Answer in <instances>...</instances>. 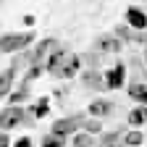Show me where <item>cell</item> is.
Returning <instances> with one entry per match:
<instances>
[{
  "label": "cell",
  "instance_id": "1",
  "mask_svg": "<svg viewBox=\"0 0 147 147\" xmlns=\"http://www.w3.org/2000/svg\"><path fill=\"white\" fill-rule=\"evenodd\" d=\"M34 42H37V34L32 29H26V32H5V34H0V55L24 53Z\"/></svg>",
  "mask_w": 147,
  "mask_h": 147
},
{
  "label": "cell",
  "instance_id": "2",
  "mask_svg": "<svg viewBox=\"0 0 147 147\" xmlns=\"http://www.w3.org/2000/svg\"><path fill=\"white\" fill-rule=\"evenodd\" d=\"M18 126H34V118L21 105H5L0 110V131H11Z\"/></svg>",
  "mask_w": 147,
  "mask_h": 147
},
{
  "label": "cell",
  "instance_id": "3",
  "mask_svg": "<svg viewBox=\"0 0 147 147\" xmlns=\"http://www.w3.org/2000/svg\"><path fill=\"white\" fill-rule=\"evenodd\" d=\"M58 47H61L58 40L45 37V40H37L29 50H24V58H26L29 66H37V63H45V61H47V55H50L53 50H58Z\"/></svg>",
  "mask_w": 147,
  "mask_h": 147
},
{
  "label": "cell",
  "instance_id": "4",
  "mask_svg": "<svg viewBox=\"0 0 147 147\" xmlns=\"http://www.w3.org/2000/svg\"><path fill=\"white\" fill-rule=\"evenodd\" d=\"M87 116L89 113H74V116H66V118H55L53 121V126H50V131L53 134H58V137H74L79 131V129L84 126V121H87Z\"/></svg>",
  "mask_w": 147,
  "mask_h": 147
},
{
  "label": "cell",
  "instance_id": "5",
  "mask_svg": "<svg viewBox=\"0 0 147 147\" xmlns=\"http://www.w3.org/2000/svg\"><path fill=\"white\" fill-rule=\"evenodd\" d=\"M89 50H95V53H110V55H118L121 50H123V42L118 40V37L110 32V34H100V37H95L92 40V47Z\"/></svg>",
  "mask_w": 147,
  "mask_h": 147
},
{
  "label": "cell",
  "instance_id": "6",
  "mask_svg": "<svg viewBox=\"0 0 147 147\" xmlns=\"http://www.w3.org/2000/svg\"><path fill=\"white\" fill-rule=\"evenodd\" d=\"M79 68H82V55L71 53V55H68V61H66L61 68H55L50 76H53V79H74V76L79 74Z\"/></svg>",
  "mask_w": 147,
  "mask_h": 147
},
{
  "label": "cell",
  "instance_id": "7",
  "mask_svg": "<svg viewBox=\"0 0 147 147\" xmlns=\"http://www.w3.org/2000/svg\"><path fill=\"white\" fill-rule=\"evenodd\" d=\"M126 84V66L113 63V68L105 71V89H121Z\"/></svg>",
  "mask_w": 147,
  "mask_h": 147
},
{
  "label": "cell",
  "instance_id": "8",
  "mask_svg": "<svg viewBox=\"0 0 147 147\" xmlns=\"http://www.w3.org/2000/svg\"><path fill=\"white\" fill-rule=\"evenodd\" d=\"M87 113H89L92 118H108V116H113V113H116V102L97 97V100H92V102L87 105Z\"/></svg>",
  "mask_w": 147,
  "mask_h": 147
},
{
  "label": "cell",
  "instance_id": "9",
  "mask_svg": "<svg viewBox=\"0 0 147 147\" xmlns=\"http://www.w3.org/2000/svg\"><path fill=\"white\" fill-rule=\"evenodd\" d=\"M82 87L84 89H95V92H102L105 89V74L100 68H89L82 74Z\"/></svg>",
  "mask_w": 147,
  "mask_h": 147
},
{
  "label": "cell",
  "instance_id": "10",
  "mask_svg": "<svg viewBox=\"0 0 147 147\" xmlns=\"http://www.w3.org/2000/svg\"><path fill=\"white\" fill-rule=\"evenodd\" d=\"M126 24L134 32H147V11H142L137 5H129L126 8Z\"/></svg>",
  "mask_w": 147,
  "mask_h": 147
},
{
  "label": "cell",
  "instance_id": "11",
  "mask_svg": "<svg viewBox=\"0 0 147 147\" xmlns=\"http://www.w3.org/2000/svg\"><path fill=\"white\" fill-rule=\"evenodd\" d=\"M126 131H129L126 126H118V129H113V131H102V134L97 137V144H95V147H118V142L123 139Z\"/></svg>",
  "mask_w": 147,
  "mask_h": 147
},
{
  "label": "cell",
  "instance_id": "12",
  "mask_svg": "<svg viewBox=\"0 0 147 147\" xmlns=\"http://www.w3.org/2000/svg\"><path fill=\"white\" fill-rule=\"evenodd\" d=\"M16 74H18V68H16V66H8L3 74H0V100H5V97L11 95V92H13Z\"/></svg>",
  "mask_w": 147,
  "mask_h": 147
},
{
  "label": "cell",
  "instance_id": "13",
  "mask_svg": "<svg viewBox=\"0 0 147 147\" xmlns=\"http://www.w3.org/2000/svg\"><path fill=\"white\" fill-rule=\"evenodd\" d=\"M26 110L32 113V118H34V121H42V118L50 113V97H47V95H42L40 100H37L34 105H29Z\"/></svg>",
  "mask_w": 147,
  "mask_h": 147
},
{
  "label": "cell",
  "instance_id": "14",
  "mask_svg": "<svg viewBox=\"0 0 147 147\" xmlns=\"http://www.w3.org/2000/svg\"><path fill=\"white\" fill-rule=\"evenodd\" d=\"M126 92H129V97H131L137 105H147V84H144V82H134V84H129Z\"/></svg>",
  "mask_w": 147,
  "mask_h": 147
},
{
  "label": "cell",
  "instance_id": "15",
  "mask_svg": "<svg viewBox=\"0 0 147 147\" xmlns=\"http://www.w3.org/2000/svg\"><path fill=\"white\" fill-rule=\"evenodd\" d=\"M29 89H32V84H26V82L13 87V92L8 95V105H21L24 100H29Z\"/></svg>",
  "mask_w": 147,
  "mask_h": 147
},
{
  "label": "cell",
  "instance_id": "16",
  "mask_svg": "<svg viewBox=\"0 0 147 147\" xmlns=\"http://www.w3.org/2000/svg\"><path fill=\"white\" fill-rule=\"evenodd\" d=\"M71 144H76V147H95L97 144V137L89 134V131H84V129H79V131L71 137Z\"/></svg>",
  "mask_w": 147,
  "mask_h": 147
},
{
  "label": "cell",
  "instance_id": "17",
  "mask_svg": "<svg viewBox=\"0 0 147 147\" xmlns=\"http://www.w3.org/2000/svg\"><path fill=\"white\" fill-rule=\"evenodd\" d=\"M121 142H123L126 147H142V144H144V134L139 131V129H129Z\"/></svg>",
  "mask_w": 147,
  "mask_h": 147
},
{
  "label": "cell",
  "instance_id": "18",
  "mask_svg": "<svg viewBox=\"0 0 147 147\" xmlns=\"http://www.w3.org/2000/svg\"><path fill=\"white\" fill-rule=\"evenodd\" d=\"M126 123H129V126H142V123H147L142 105H134L131 110H129V116H126Z\"/></svg>",
  "mask_w": 147,
  "mask_h": 147
},
{
  "label": "cell",
  "instance_id": "19",
  "mask_svg": "<svg viewBox=\"0 0 147 147\" xmlns=\"http://www.w3.org/2000/svg\"><path fill=\"white\" fill-rule=\"evenodd\" d=\"M42 74H47V71H45V63H37V66H29V68L24 71V79H21V82L32 84V82H37V79H40Z\"/></svg>",
  "mask_w": 147,
  "mask_h": 147
},
{
  "label": "cell",
  "instance_id": "20",
  "mask_svg": "<svg viewBox=\"0 0 147 147\" xmlns=\"http://www.w3.org/2000/svg\"><path fill=\"white\" fill-rule=\"evenodd\" d=\"M113 34L118 37L121 42H134V34H137V32H134L131 26H129V24H118V26L113 29Z\"/></svg>",
  "mask_w": 147,
  "mask_h": 147
},
{
  "label": "cell",
  "instance_id": "21",
  "mask_svg": "<svg viewBox=\"0 0 147 147\" xmlns=\"http://www.w3.org/2000/svg\"><path fill=\"white\" fill-rule=\"evenodd\" d=\"M40 147H66V137H58V134H45L42 137V142H40Z\"/></svg>",
  "mask_w": 147,
  "mask_h": 147
},
{
  "label": "cell",
  "instance_id": "22",
  "mask_svg": "<svg viewBox=\"0 0 147 147\" xmlns=\"http://www.w3.org/2000/svg\"><path fill=\"white\" fill-rule=\"evenodd\" d=\"M84 131H89V134H95V137H100L102 134V123H100V118H92V116H87V121H84Z\"/></svg>",
  "mask_w": 147,
  "mask_h": 147
},
{
  "label": "cell",
  "instance_id": "23",
  "mask_svg": "<svg viewBox=\"0 0 147 147\" xmlns=\"http://www.w3.org/2000/svg\"><path fill=\"white\" fill-rule=\"evenodd\" d=\"M82 61H87V66H89V68H100V63H102L100 53H95V50H89V53H82Z\"/></svg>",
  "mask_w": 147,
  "mask_h": 147
},
{
  "label": "cell",
  "instance_id": "24",
  "mask_svg": "<svg viewBox=\"0 0 147 147\" xmlns=\"http://www.w3.org/2000/svg\"><path fill=\"white\" fill-rule=\"evenodd\" d=\"M13 147H34V142H32V137H18L13 142Z\"/></svg>",
  "mask_w": 147,
  "mask_h": 147
},
{
  "label": "cell",
  "instance_id": "25",
  "mask_svg": "<svg viewBox=\"0 0 147 147\" xmlns=\"http://www.w3.org/2000/svg\"><path fill=\"white\" fill-rule=\"evenodd\" d=\"M0 147H13V142H11L8 131H0Z\"/></svg>",
  "mask_w": 147,
  "mask_h": 147
},
{
  "label": "cell",
  "instance_id": "26",
  "mask_svg": "<svg viewBox=\"0 0 147 147\" xmlns=\"http://www.w3.org/2000/svg\"><path fill=\"white\" fill-rule=\"evenodd\" d=\"M21 21H24V26H26V29H32V26H34V21H37V18H34L32 13H26V16L21 18Z\"/></svg>",
  "mask_w": 147,
  "mask_h": 147
},
{
  "label": "cell",
  "instance_id": "27",
  "mask_svg": "<svg viewBox=\"0 0 147 147\" xmlns=\"http://www.w3.org/2000/svg\"><path fill=\"white\" fill-rule=\"evenodd\" d=\"M144 63H147V47H144Z\"/></svg>",
  "mask_w": 147,
  "mask_h": 147
},
{
  "label": "cell",
  "instance_id": "28",
  "mask_svg": "<svg viewBox=\"0 0 147 147\" xmlns=\"http://www.w3.org/2000/svg\"><path fill=\"white\" fill-rule=\"evenodd\" d=\"M118 147H126V144H123V142H118Z\"/></svg>",
  "mask_w": 147,
  "mask_h": 147
},
{
  "label": "cell",
  "instance_id": "29",
  "mask_svg": "<svg viewBox=\"0 0 147 147\" xmlns=\"http://www.w3.org/2000/svg\"><path fill=\"white\" fill-rule=\"evenodd\" d=\"M66 147H76V144H66Z\"/></svg>",
  "mask_w": 147,
  "mask_h": 147
},
{
  "label": "cell",
  "instance_id": "30",
  "mask_svg": "<svg viewBox=\"0 0 147 147\" xmlns=\"http://www.w3.org/2000/svg\"><path fill=\"white\" fill-rule=\"evenodd\" d=\"M0 3H3V0H0Z\"/></svg>",
  "mask_w": 147,
  "mask_h": 147
}]
</instances>
